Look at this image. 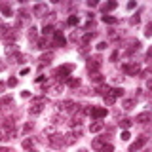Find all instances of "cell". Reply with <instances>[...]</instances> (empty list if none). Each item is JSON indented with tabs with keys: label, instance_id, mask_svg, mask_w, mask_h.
<instances>
[{
	"label": "cell",
	"instance_id": "obj_29",
	"mask_svg": "<svg viewBox=\"0 0 152 152\" xmlns=\"http://www.w3.org/2000/svg\"><path fill=\"white\" fill-rule=\"evenodd\" d=\"M122 104H124V108H126V110H129V108H133V104H135V101H133V99H126V101H124Z\"/></svg>",
	"mask_w": 152,
	"mask_h": 152
},
{
	"label": "cell",
	"instance_id": "obj_51",
	"mask_svg": "<svg viewBox=\"0 0 152 152\" xmlns=\"http://www.w3.org/2000/svg\"><path fill=\"white\" fill-rule=\"evenodd\" d=\"M0 139H2V131H0Z\"/></svg>",
	"mask_w": 152,
	"mask_h": 152
},
{
	"label": "cell",
	"instance_id": "obj_13",
	"mask_svg": "<svg viewBox=\"0 0 152 152\" xmlns=\"http://www.w3.org/2000/svg\"><path fill=\"white\" fill-rule=\"evenodd\" d=\"M0 126H2V129L8 133V135H13V122L10 120V118H6V120H2V124H0Z\"/></svg>",
	"mask_w": 152,
	"mask_h": 152
},
{
	"label": "cell",
	"instance_id": "obj_44",
	"mask_svg": "<svg viewBox=\"0 0 152 152\" xmlns=\"http://www.w3.org/2000/svg\"><path fill=\"white\" fill-rule=\"evenodd\" d=\"M146 59H152V46L148 48V51H146Z\"/></svg>",
	"mask_w": 152,
	"mask_h": 152
},
{
	"label": "cell",
	"instance_id": "obj_8",
	"mask_svg": "<svg viewBox=\"0 0 152 152\" xmlns=\"http://www.w3.org/2000/svg\"><path fill=\"white\" fill-rule=\"evenodd\" d=\"M48 139H50V142H51V146H53V148H59V146H65L63 135H59V133H53V135H50Z\"/></svg>",
	"mask_w": 152,
	"mask_h": 152
},
{
	"label": "cell",
	"instance_id": "obj_36",
	"mask_svg": "<svg viewBox=\"0 0 152 152\" xmlns=\"http://www.w3.org/2000/svg\"><path fill=\"white\" fill-rule=\"evenodd\" d=\"M145 36H152V23H148L145 27Z\"/></svg>",
	"mask_w": 152,
	"mask_h": 152
},
{
	"label": "cell",
	"instance_id": "obj_31",
	"mask_svg": "<svg viewBox=\"0 0 152 152\" xmlns=\"http://www.w3.org/2000/svg\"><path fill=\"white\" fill-rule=\"evenodd\" d=\"M93 36H95V32H86V36L82 38V44H88V42H89V40H91V38H93Z\"/></svg>",
	"mask_w": 152,
	"mask_h": 152
},
{
	"label": "cell",
	"instance_id": "obj_3",
	"mask_svg": "<svg viewBox=\"0 0 152 152\" xmlns=\"http://www.w3.org/2000/svg\"><path fill=\"white\" fill-rule=\"evenodd\" d=\"M122 70L127 76H137V74H141V65L139 63H126V65H122Z\"/></svg>",
	"mask_w": 152,
	"mask_h": 152
},
{
	"label": "cell",
	"instance_id": "obj_14",
	"mask_svg": "<svg viewBox=\"0 0 152 152\" xmlns=\"http://www.w3.org/2000/svg\"><path fill=\"white\" fill-rule=\"evenodd\" d=\"M42 110H44V103H34L31 108H28V114H31V116H38Z\"/></svg>",
	"mask_w": 152,
	"mask_h": 152
},
{
	"label": "cell",
	"instance_id": "obj_9",
	"mask_svg": "<svg viewBox=\"0 0 152 152\" xmlns=\"http://www.w3.org/2000/svg\"><path fill=\"white\" fill-rule=\"evenodd\" d=\"M78 107H80V104H76L74 101H63V103L57 104L59 110H78Z\"/></svg>",
	"mask_w": 152,
	"mask_h": 152
},
{
	"label": "cell",
	"instance_id": "obj_47",
	"mask_svg": "<svg viewBox=\"0 0 152 152\" xmlns=\"http://www.w3.org/2000/svg\"><path fill=\"white\" fill-rule=\"evenodd\" d=\"M21 97H23V99H28V97H31V93H28V91H23Z\"/></svg>",
	"mask_w": 152,
	"mask_h": 152
},
{
	"label": "cell",
	"instance_id": "obj_35",
	"mask_svg": "<svg viewBox=\"0 0 152 152\" xmlns=\"http://www.w3.org/2000/svg\"><path fill=\"white\" fill-rule=\"evenodd\" d=\"M150 76H152V66H148L146 70H142V72H141V78H150Z\"/></svg>",
	"mask_w": 152,
	"mask_h": 152
},
{
	"label": "cell",
	"instance_id": "obj_5",
	"mask_svg": "<svg viewBox=\"0 0 152 152\" xmlns=\"http://www.w3.org/2000/svg\"><path fill=\"white\" fill-rule=\"evenodd\" d=\"M108 114V110L104 107H91V112H89V116L93 118V120H101Z\"/></svg>",
	"mask_w": 152,
	"mask_h": 152
},
{
	"label": "cell",
	"instance_id": "obj_49",
	"mask_svg": "<svg viewBox=\"0 0 152 152\" xmlns=\"http://www.w3.org/2000/svg\"><path fill=\"white\" fill-rule=\"evenodd\" d=\"M4 88H6V84H4V82H0V93L4 91Z\"/></svg>",
	"mask_w": 152,
	"mask_h": 152
},
{
	"label": "cell",
	"instance_id": "obj_32",
	"mask_svg": "<svg viewBox=\"0 0 152 152\" xmlns=\"http://www.w3.org/2000/svg\"><path fill=\"white\" fill-rule=\"evenodd\" d=\"M32 146H34V141H32V139H25V141H23V148H32Z\"/></svg>",
	"mask_w": 152,
	"mask_h": 152
},
{
	"label": "cell",
	"instance_id": "obj_27",
	"mask_svg": "<svg viewBox=\"0 0 152 152\" xmlns=\"http://www.w3.org/2000/svg\"><path fill=\"white\" fill-rule=\"evenodd\" d=\"M0 10H2V13H4V15H8V17H10V15H13V12L6 6V4H0Z\"/></svg>",
	"mask_w": 152,
	"mask_h": 152
},
{
	"label": "cell",
	"instance_id": "obj_24",
	"mask_svg": "<svg viewBox=\"0 0 152 152\" xmlns=\"http://www.w3.org/2000/svg\"><path fill=\"white\" fill-rule=\"evenodd\" d=\"M89 80H91V82H95V84H101V82H103V76L99 74V72H95V74L89 76Z\"/></svg>",
	"mask_w": 152,
	"mask_h": 152
},
{
	"label": "cell",
	"instance_id": "obj_42",
	"mask_svg": "<svg viewBox=\"0 0 152 152\" xmlns=\"http://www.w3.org/2000/svg\"><path fill=\"white\" fill-rule=\"evenodd\" d=\"M97 50H99V51L107 50V42H99V44H97Z\"/></svg>",
	"mask_w": 152,
	"mask_h": 152
},
{
	"label": "cell",
	"instance_id": "obj_18",
	"mask_svg": "<svg viewBox=\"0 0 152 152\" xmlns=\"http://www.w3.org/2000/svg\"><path fill=\"white\" fill-rule=\"evenodd\" d=\"M107 145V137H103V139H95L93 142H91V146L95 150H103V146Z\"/></svg>",
	"mask_w": 152,
	"mask_h": 152
},
{
	"label": "cell",
	"instance_id": "obj_52",
	"mask_svg": "<svg viewBox=\"0 0 152 152\" xmlns=\"http://www.w3.org/2000/svg\"><path fill=\"white\" fill-rule=\"evenodd\" d=\"M0 27H2V21H0Z\"/></svg>",
	"mask_w": 152,
	"mask_h": 152
},
{
	"label": "cell",
	"instance_id": "obj_2",
	"mask_svg": "<svg viewBox=\"0 0 152 152\" xmlns=\"http://www.w3.org/2000/svg\"><path fill=\"white\" fill-rule=\"evenodd\" d=\"M0 38H4V40H15V38H17V31L13 27L2 25V27H0Z\"/></svg>",
	"mask_w": 152,
	"mask_h": 152
},
{
	"label": "cell",
	"instance_id": "obj_20",
	"mask_svg": "<svg viewBox=\"0 0 152 152\" xmlns=\"http://www.w3.org/2000/svg\"><path fill=\"white\" fill-rule=\"evenodd\" d=\"M103 127H104V124H103V122L95 120V122L91 124V126H89V131H91V133H97V131H101Z\"/></svg>",
	"mask_w": 152,
	"mask_h": 152
},
{
	"label": "cell",
	"instance_id": "obj_34",
	"mask_svg": "<svg viewBox=\"0 0 152 152\" xmlns=\"http://www.w3.org/2000/svg\"><path fill=\"white\" fill-rule=\"evenodd\" d=\"M12 101H13V97H12V95H6V97H2V99H0V104H10Z\"/></svg>",
	"mask_w": 152,
	"mask_h": 152
},
{
	"label": "cell",
	"instance_id": "obj_26",
	"mask_svg": "<svg viewBox=\"0 0 152 152\" xmlns=\"http://www.w3.org/2000/svg\"><path fill=\"white\" fill-rule=\"evenodd\" d=\"M69 88H72V89L80 88V80H78V78H70V80H69Z\"/></svg>",
	"mask_w": 152,
	"mask_h": 152
},
{
	"label": "cell",
	"instance_id": "obj_1",
	"mask_svg": "<svg viewBox=\"0 0 152 152\" xmlns=\"http://www.w3.org/2000/svg\"><path fill=\"white\" fill-rule=\"evenodd\" d=\"M72 69H74L72 65H63V66H59V69L53 70V76L59 82H65V80H69V74L72 72Z\"/></svg>",
	"mask_w": 152,
	"mask_h": 152
},
{
	"label": "cell",
	"instance_id": "obj_48",
	"mask_svg": "<svg viewBox=\"0 0 152 152\" xmlns=\"http://www.w3.org/2000/svg\"><path fill=\"white\" fill-rule=\"evenodd\" d=\"M146 88H148V89H152V78H148V80H146Z\"/></svg>",
	"mask_w": 152,
	"mask_h": 152
},
{
	"label": "cell",
	"instance_id": "obj_54",
	"mask_svg": "<svg viewBox=\"0 0 152 152\" xmlns=\"http://www.w3.org/2000/svg\"><path fill=\"white\" fill-rule=\"evenodd\" d=\"M0 107H2V104H0Z\"/></svg>",
	"mask_w": 152,
	"mask_h": 152
},
{
	"label": "cell",
	"instance_id": "obj_15",
	"mask_svg": "<svg viewBox=\"0 0 152 152\" xmlns=\"http://www.w3.org/2000/svg\"><path fill=\"white\" fill-rule=\"evenodd\" d=\"M152 120V114L150 112H141V114H137V124H148Z\"/></svg>",
	"mask_w": 152,
	"mask_h": 152
},
{
	"label": "cell",
	"instance_id": "obj_11",
	"mask_svg": "<svg viewBox=\"0 0 152 152\" xmlns=\"http://www.w3.org/2000/svg\"><path fill=\"white\" fill-rule=\"evenodd\" d=\"M66 44V38L63 36L61 31H55L53 32V46H65Z\"/></svg>",
	"mask_w": 152,
	"mask_h": 152
},
{
	"label": "cell",
	"instance_id": "obj_53",
	"mask_svg": "<svg viewBox=\"0 0 152 152\" xmlns=\"http://www.w3.org/2000/svg\"><path fill=\"white\" fill-rule=\"evenodd\" d=\"M80 152H86V150H80Z\"/></svg>",
	"mask_w": 152,
	"mask_h": 152
},
{
	"label": "cell",
	"instance_id": "obj_16",
	"mask_svg": "<svg viewBox=\"0 0 152 152\" xmlns=\"http://www.w3.org/2000/svg\"><path fill=\"white\" fill-rule=\"evenodd\" d=\"M4 51H6V55H10V57H13L15 53H19V51H17V46L13 44V42H8L6 48H4Z\"/></svg>",
	"mask_w": 152,
	"mask_h": 152
},
{
	"label": "cell",
	"instance_id": "obj_43",
	"mask_svg": "<svg viewBox=\"0 0 152 152\" xmlns=\"http://www.w3.org/2000/svg\"><path fill=\"white\" fill-rule=\"evenodd\" d=\"M118 57H120V51H114L110 55V61H118Z\"/></svg>",
	"mask_w": 152,
	"mask_h": 152
},
{
	"label": "cell",
	"instance_id": "obj_46",
	"mask_svg": "<svg viewBox=\"0 0 152 152\" xmlns=\"http://www.w3.org/2000/svg\"><path fill=\"white\" fill-rule=\"evenodd\" d=\"M88 6H89V8H95V6H97V2H95V0H89Z\"/></svg>",
	"mask_w": 152,
	"mask_h": 152
},
{
	"label": "cell",
	"instance_id": "obj_28",
	"mask_svg": "<svg viewBox=\"0 0 152 152\" xmlns=\"http://www.w3.org/2000/svg\"><path fill=\"white\" fill-rule=\"evenodd\" d=\"M66 23H69V25H78V23H80V17L78 15H70L69 19H66Z\"/></svg>",
	"mask_w": 152,
	"mask_h": 152
},
{
	"label": "cell",
	"instance_id": "obj_12",
	"mask_svg": "<svg viewBox=\"0 0 152 152\" xmlns=\"http://www.w3.org/2000/svg\"><path fill=\"white\" fill-rule=\"evenodd\" d=\"M141 50V42L139 40H133V42H129V48H127L124 53L126 55H131V53H135V51H139Z\"/></svg>",
	"mask_w": 152,
	"mask_h": 152
},
{
	"label": "cell",
	"instance_id": "obj_4",
	"mask_svg": "<svg viewBox=\"0 0 152 152\" xmlns=\"http://www.w3.org/2000/svg\"><path fill=\"white\" fill-rule=\"evenodd\" d=\"M99 69H101V57H89L88 59V70H89V74H95V72H99Z\"/></svg>",
	"mask_w": 152,
	"mask_h": 152
},
{
	"label": "cell",
	"instance_id": "obj_21",
	"mask_svg": "<svg viewBox=\"0 0 152 152\" xmlns=\"http://www.w3.org/2000/svg\"><path fill=\"white\" fill-rule=\"evenodd\" d=\"M116 6H118L116 2H107V4L103 6V12H104V15H107V12H112V10H116Z\"/></svg>",
	"mask_w": 152,
	"mask_h": 152
},
{
	"label": "cell",
	"instance_id": "obj_23",
	"mask_svg": "<svg viewBox=\"0 0 152 152\" xmlns=\"http://www.w3.org/2000/svg\"><path fill=\"white\" fill-rule=\"evenodd\" d=\"M27 36H28V40H32V42H34V40H36V36H38V32H36V27H31V28H28Z\"/></svg>",
	"mask_w": 152,
	"mask_h": 152
},
{
	"label": "cell",
	"instance_id": "obj_6",
	"mask_svg": "<svg viewBox=\"0 0 152 152\" xmlns=\"http://www.w3.org/2000/svg\"><path fill=\"white\" fill-rule=\"evenodd\" d=\"M76 139H80V127L78 129H74L72 133H66V135H63V141H65V146H70L74 145Z\"/></svg>",
	"mask_w": 152,
	"mask_h": 152
},
{
	"label": "cell",
	"instance_id": "obj_40",
	"mask_svg": "<svg viewBox=\"0 0 152 152\" xmlns=\"http://www.w3.org/2000/svg\"><path fill=\"white\" fill-rule=\"evenodd\" d=\"M112 150H114V146L110 145V142H107V145L103 146V150H101V152H112Z\"/></svg>",
	"mask_w": 152,
	"mask_h": 152
},
{
	"label": "cell",
	"instance_id": "obj_38",
	"mask_svg": "<svg viewBox=\"0 0 152 152\" xmlns=\"http://www.w3.org/2000/svg\"><path fill=\"white\" fill-rule=\"evenodd\" d=\"M129 137H131V135H129V131H127V129H124L120 139H122V141H129Z\"/></svg>",
	"mask_w": 152,
	"mask_h": 152
},
{
	"label": "cell",
	"instance_id": "obj_41",
	"mask_svg": "<svg viewBox=\"0 0 152 152\" xmlns=\"http://www.w3.org/2000/svg\"><path fill=\"white\" fill-rule=\"evenodd\" d=\"M139 21H141V17H139V15H133V17L129 19V25H137Z\"/></svg>",
	"mask_w": 152,
	"mask_h": 152
},
{
	"label": "cell",
	"instance_id": "obj_7",
	"mask_svg": "<svg viewBox=\"0 0 152 152\" xmlns=\"http://www.w3.org/2000/svg\"><path fill=\"white\" fill-rule=\"evenodd\" d=\"M146 141H148V137H146V135H141V137H139V139H137L135 142H131V145H129V152H135V150H141V148H142V146H145V145H146Z\"/></svg>",
	"mask_w": 152,
	"mask_h": 152
},
{
	"label": "cell",
	"instance_id": "obj_33",
	"mask_svg": "<svg viewBox=\"0 0 152 152\" xmlns=\"http://www.w3.org/2000/svg\"><path fill=\"white\" fill-rule=\"evenodd\" d=\"M120 126L124 127V129H129V126H131V120H127V118H124V120H120Z\"/></svg>",
	"mask_w": 152,
	"mask_h": 152
},
{
	"label": "cell",
	"instance_id": "obj_45",
	"mask_svg": "<svg viewBox=\"0 0 152 152\" xmlns=\"http://www.w3.org/2000/svg\"><path fill=\"white\" fill-rule=\"evenodd\" d=\"M36 84H44V76H42V74L36 78Z\"/></svg>",
	"mask_w": 152,
	"mask_h": 152
},
{
	"label": "cell",
	"instance_id": "obj_25",
	"mask_svg": "<svg viewBox=\"0 0 152 152\" xmlns=\"http://www.w3.org/2000/svg\"><path fill=\"white\" fill-rule=\"evenodd\" d=\"M103 21H104V23H108V25H114V23H118V19H116V17H112V15H103Z\"/></svg>",
	"mask_w": 152,
	"mask_h": 152
},
{
	"label": "cell",
	"instance_id": "obj_30",
	"mask_svg": "<svg viewBox=\"0 0 152 152\" xmlns=\"http://www.w3.org/2000/svg\"><path fill=\"white\" fill-rule=\"evenodd\" d=\"M36 48H40V50H46V48H50V46H48V40H46V36L38 40V46H36Z\"/></svg>",
	"mask_w": 152,
	"mask_h": 152
},
{
	"label": "cell",
	"instance_id": "obj_37",
	"mask_svg": "<svg viewBox=\"0 0 152 152\" xmlns=\"http://www.w3.org/2000/svg\"><path fill=\"white\" fill-rule=\"evenodd\" d=\"M8 86H10V88H15V86H17V78H15V76H12V78L8 80Z\"/></svg>",
	"mask_w": 152,
	"mask_h": 152
},
{
	"label": "cell",
	"instance_id": "obj_39",
	"mask_svg": "<svg viewBox=\"0 0 152 152\" xmlns=\"http://www.w3.org/2000/svg\"><path fill=\"white\" fill-rule=\"evenodd\" d=\"M28 131H32V124H31V122H28V124H25V126H23V133H25V135H27Z\"/></svg>",
	"mask_w": 152,
	"mask_h": 152
},
{
	"label": "cell",
	"instance_id": "obj_22",
	"mask_svg": "<svg viewBox=\"0 0 152 152\" xmlns=\"http://www.w3.org/2000/svg\"><path fill=\"white\" fill-rule=\"evenodd\" d=\"M53 32H55L53 25H44V28H42V34L44 36H50V34H53Z\"/></svg>",
	"mask_w": 152,
	"mask_h": 152
},
{
	"label": "cell",
	"instance_id": "obj_50",
	"mask_svg": "<svg viewBox=\"0 0 152 152\" xmlns=\"http://www.w3.org/2000/svg\"><path fill=\"white\" fill-rule=\"evenodd\" d=\"M0 152H10L8 148H4V146H2V148H0Z\"/></svg>",
	"mask_w": 152,
	"mask_h": 152
},
{
	"label": "cell",
	"instance_id": "obj_19",
	"mask_svg": "<svg viewBox=\"0 0 152 152\" xmlns=\"http://www.w3.org/2000/svg\"><path fill=\"white\" fill-rule=\"evenodd\" d=\"M108 95H110L112 99H118V97L124 95V89L122 88H110V89H108Z\"/></svg>",
	"mask_w": 152,
	"mask_h": 152
},
{
	"label": "cell",
	"instance_id": "obj_10",
	"mask_svg": "<svg viewBox=\"0 0 152 152\" xmlns=\"http://www.w3.org/2000/svg\"><path fill=\"white\" fill-rule=\"evenodd\" d=\"M48 10H50V8H48V4H36V6L32 8V13H34L36 17H44L46 13H48Z\"/></svg>",
	"mask_w": 152,
	"mask_h": 152
},
{
	"label": "cell",
	"instance_id": "obj_17",
	"mask_svg": "<svg viewBox=\"0 0 152 152\" xmlns=\"http://www.w3.org/2000/svg\"><path fill=\"white\" fill-rule=\"evenodd\" d=\"M51 59H53V53H51V51H48V53H44V55L40 57V59H38V61H40V66H44V65H50V63H51Z\"/></svg>",
	"mask_w": 152,
	"mask_h": 152
}]
</instances>
